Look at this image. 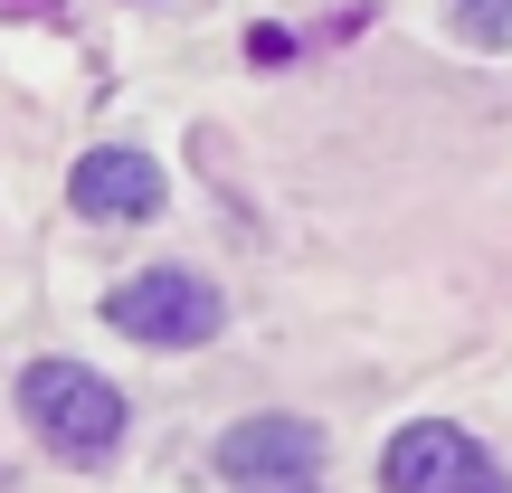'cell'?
Masks as SVG:
<instances>
[{"label":"cell","mask_w":512,"mask_h":493,"mask_svg":"<svg viewBox=\"0 0 512 493\" xmlns=\"http://www.w3.org/2000/svg\"><path fill=\"white\" fill-rule=\"evenodd\" d=\"M19 408L48 437V456H67V465L114 456V437H124V389L86 361H29L19 370Z\"/></svg>","instance_id":"6da1fadb"},{"label":"cell","mask_w":512,"mask_h":493,"mask_svg":"<svg viewBox=\"0 0 512 493\" xmlns=\"http://www.w3.org/2000/svg\"><path fill=\"white\" fill-rule=\"evenodd\" d=\"M105 323L124 332V342H143V351H200L209 332L228 323V304H219L209 275L152 266V275H124V285L105 294Z\"/></svg>","instance_id":"7a4b0ae2"},{"label":"cell","mask_w":512,"mask_h":493,"mask_svg":"<svg viewBox=\"0 0 512 493\" xmlns=\"http://www.w3.org/2000/svg\"><path fill=\"white\" fill-rule=\"evenodd\" d=\"M380 475H389V493H512V475L484 456L475 437H465V427H446V418L399 427Z\"/></svg>","instance_id":"3957f363"},{"label":"cell","mask_w":512,"mask_h":493,"mask_svg":"<svg viewBox=\"0 0 512 493\" xmlns=\"http://www.w3.org/2000/svg\"><path fill=\"white\" fill-rule=\"evenodd\" d=\"M219 475L238 493H313L323 475V437L304 418H247L219 437Z\"/></svg>","instance_id":"277c9868"},{"label":"cell","mask_w":512,"mask_h":493,"mask_svg":"<svg viewBox=\"0 0 512 493\" xmlns=\"http://www.w3.org/2000/svg\"><path fill=\"white\" fill-rule=\"evenodd\" d=\"M67 200H76V219H95V228H143L152 209H162V162L133 152V143H95L86 162L67 171Z\"/></svg>","instance_id":"5b68a950"},{"label":"cell","mask_w":512,"mask_h":493,"mask_svg":"<svg viewBox=\"0 0 512 493\" xmlns=\"http://www.w3.org/2000/svg\"><path fill=\"white\" fill-rule=\"evenodd\" d=\"M475 38H512V0H456Z\"/></svg>","instance_id":"8992f818"},{"label":"cell","mask_w":512,"mask_h":493,"mask_svg":"<svg viewBox=\"0 0 512 493\" xmlns=\"http://www.w3.org/2000/svg\"><path fill=\"white\" fill-rule=\"evenodd\" d=\"M57 0H0V19H48Z\"/></svg>","instance_id":"52a82bcc"}]
</instances>
